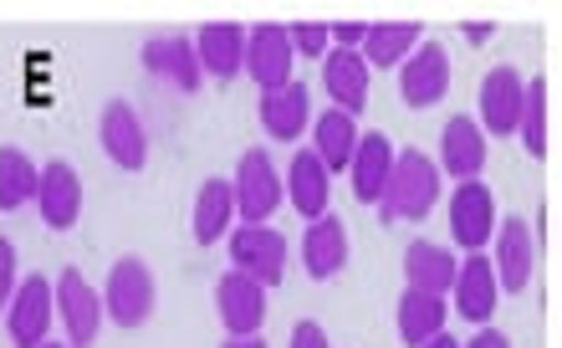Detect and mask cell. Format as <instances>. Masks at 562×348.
Here are the masks:
<instances>
[{"mask_svg": "<svg viewBox=\"0 0 562 348\" xmlns=\"http://www.w3.org/2000/svg\"><path fill=\"white\" fill-rule=\"evenodd\" d=\"M440 205V165L429 159L425 149H394V169H389V184L379 195V221H429V211Z\"/></svg>", "mask_w": 562, "mask_h": 348, "instance_id": "6da1fadb", "label": "cell"}, {"mask_svg": "<svg viewBox=\"0 0 562 348\" xmlns=\"http://www.w3.org/2000/svg\"><path fill=\"white\" fill-rule=\"evenodd\" d=\"M159 307V282L144 257H119L103 282V318L119 328H144Z\"/></svg>", "mask_w": 562, "mask_h": 348, "instance_id": "7a4b0ae2", "label": "cell"}, {"mask_svg": "<svg viewBox=\"0 0 562 348\" xmlns=\"http://www.w3.org/2000/svg\"><path fill=\"white\" fill-rule=\"evenodd\" d=\"M225 251H231V272H246L261 288H281L286 282V267H292V246L277 226H231L225 236Z\"/></svg>", "mask_w": 562, "mask_h": 348, "instance_id": "3957f363", "label": "cell"}, {"mask_svg": "<svg viewBox=\"0 0 562 348\" xmlns=\"http://www.w3.org/2000/svg\"><path fill=\"white\" fill-rule=\"evenodd\" d=\"M231 195H236V221H246V226H271V215L281 211V169L271 165L267 149L240 154L236 175H231Z\"/></svg>", "mask_w": 562, "mask_h": 348, "instance_id": "277c9868", "label": "cell"}, {"mask_svg": "<svg viewBox=\"0 0 562 348\" xmlns=\"http://www.w3.org/2000/svg\"><path fill=\"white\" fill-rule=\"evenodd\" d=\"M491 272H496V288L506 298L532 288V272H537V231L532 221L521 215H506L496 221V236H491Z\"/></svg>", "mask_w": 562, "mask_h": 348, "instance_id": "5b68a950", "label": "cell"}, {"mask_svg": "<svg viewBox=\"0 0 562 348\" xmlns=\"http://www.w3.org/2000/svg\"><path fill=\"white\" fill-rule=\"evenodd\" d=\"M445 215H450V242L471 257V251H481V246H491V236H496V221H502V211H496V195H491L486 180H460L456 190H450V205H445Z\"/></svg>", "mask_w": 562, "mask_h": 348, "instance_id": "8992f818", "label": "cell"}, {"mask_svg": "<svg viewBox=\"0 0 562 348\" xmlns=\"http://www.w3.org/2000/svg\"><path fill=\"white\" fill-rule=\"evenodd\" d=\"M52 307H57L61 328H67V348H92L103 334V298L98 288H88V277L77 267H61L57 288H52Z\"/></svg>", "mask_w": 562, "mask_h": 348, "instance_id": "52a82bcc", "label": "cell"}, {"mask_svg": "<svg viewBox=\"0 0 562 348\" xmlns=\"http://www.w3.org/2000/svg\"><path fill=\"white\" fill-rule=\"evenodd\" d=\"M240 72L256 82V92H277V88H286V82H296V52H292V42H286V26L261 21V26L246 31Z\"/></svg>", "mask_w": 562, "mask_h": 348, "instance_id": "ba28073f", "label": "cell"}, {"mask_svg": "<svg viewBox=\"0 0 562 348\" xmlns=\"http://www.w3.org/2000/svg\"><path fill=\"white\" fill-rule=\"evenodd\" d=\"M521 98H527V77L502 61V67H491L481 77V92H475V123H481V134H496V138H512L517 134V119H521Z\"/></svg>", "mask_w": 562, "mask_h": 348, "instance_id": "9c48e42d", "label": "cell"}, {"mask_svg": "<svg viewBox=\"0 0 562 348\" xmlns=\"http://www.w3.org/2000/svg\"><path fill=\"white\" fill-rule=\"evenodd\" d=\"M450 313H460L465 323H481L486 328L496 318V303H502V288H496V272H491V257L486 251H471V257L456 267V282L445 292Z\"/></svg>", "mask_w": 562, "mask_h": 348, "instance_id": "30bf717a", "label": "cell"}, {"mask_svg": "<svg viewBox=\"0 0 562 348\" xmlns=\"http://www.w3.org/2000/svg\"><path fill=\"white\" fill-rule=\"evenodd\" d=\"M450 92V52L445 42H419L400 61V98L404 108H435Z\"/></svg>", "mask_w": 562, "mask_h": 348, "instance_id": "8fae6325", "label": "cell"}, {"mask_svg": "<svg viewBox=\"0 0 562 348\" xmlns=\"http://www.w3.org/2000/svg\"><path fill=\"white\" fill-rule=\"evenodd\" d=\"M82 175H77L67 159H52V165H42V175H36V211H42V226L46 231H72L77 221H82Z\"/></svg>", "mask_w": 562, "mask_h": 348, "instance_id": "7c38bea8", "label": "cell"}, {"mask_svg": "<svg viewBox=\"0 0 562 348\" xmlns=\"http://www.w3.org/2000/svg\"><path fill=\"white\" fill-rule=\"evenodd\" d=\"M98 144H103L108 159L119 169H128V175H138V169L148 165V128L128 98H113V103L103 108V119H98Z\"/></svg>", "mask_w": 562, "mask_h": 348, "instance_id": "4fadbf2b", "label": "cell"}, {"mask_svg": "<svg viewBox=\"0 0 562 348\" xmlns=\"http://www.w3.org/2000/svg\"><path fill=\"white\" fill-rule=\"evenodd\" d=\"M52 318H57L52 282H46V277H26V282L11 292V303H5V334H11V344L42 348L46 334H52Z\"/></svg>", "mask_w": 562, "mask_h": 348, "instance_id": "5bb4252c", "label": "cell"}, {"mask_svg": "<svg viewBox=\"0 0 562 348\" xmlns=\"http://www.w3.org/2000/svg\"><path fill=\"white\" fill-rule=\"evenodd\" d=\"M215 313H221L225 338H251L267 323V288L246 272H225L215 282Z\"/></svg>", "mask_w": 562, "mask_h": 348, "instance_id": "9a60e30c", "label": "cell"}, {"mask_svg": "<svg viewBox=\"0 0 562 348\" xmlns=\"http://www.w3.org/2000/svg\"><path fill=\"white\" fill-rule=\"evenodd\" d=\"M348 257H353V242H348V226H342L338 215L327 211V215H317V221H307V231H302V272H307L312 282L342 277Z\"/></svg>", "mask_w": 562, "mask_h": 348, "instance_id": "2e32d148", "label": "cell"}, {"mask_svg": "<svg viewBox=\"0 0 562 348\" xmlns=\"http://www.w3.org/2000/svg\"><path fill=\"white\" fill-rule=\"evenodd\" d=\"M281 200H286L302 221L327 215V205H333V175H327L323 159H317L312 149L292 154V165H286V175H281Z\"/></svg>", "mask_w": 562, "mask_h": 348, "instance_id": "e0dca14e", "label": "cell"}, {"mask_svg": "<svg viewBox=\"0 0 562 348\" xmlns=\"http://www.w3.org/2000/svg\"><path fill=\"white\" fill-rule=\"evenodd\" d=\"M486 134H481V123L465 119V113H456V119H445L440 128V175H450V180H481V169H486Z\"/></svg>", "mask_w": 562, "mask_h": 348, "instance_id": "ac0fdd59", "label": "cell"}, {"mask_svg": "<svg viewBox=\"0 0 562 348\" xmlns=\"http://www.w3.org/2000/svg\"><path fill=\"white\" fill-rule=\"evenodd\" d=\"M144 67L159 77V82L179 88L184 98L205 88V72H200V61H194V42L190 36H175V31H169V36H148L144 42Z\"/></svg>", "mask_w": 562, "mask_h": 348, "instance_id": "d6986e66", "label": "cell"}, {"mask_svg": "<svg viewBox=\"0 0 562 348\" xmlns=\"http://www.w3.org/2000/svg\"><path fill=\"white\" fill-rule=\"evenodd\" d=\"M394 138L384 128H373V134H358V149L348 159V180H353V200L358 205H379L389 184V169H394Z\"/></svg>", "mask_w": 562, "mask_h": 348, "instance_id": "ffe728a7", "label": "cell"}, {"mask_svg": "<svg viewBox=\"0 0 562 348\" xmlns=\"http://www.w3.org/2000/svg\"><path fill=\"white\" fill-rule=\"evenodd\" d=\"M256 113H261V134L267 138H277V144H296L312 123L307 82H286V88H277V92H261Z\"/></svg>", "mask_w": 562, "mask_h": 348, "instance_id": "44dd1931", "label": "cell"}, {"mask_svg": "<svg viewBox=\"0 0 562 348\" xmlns=\"http://www.w3.org/2000/svg\"><path fill=\"white\" fill-rule=\"evenodd\" d=\"M194 42V61H200V72L215 77V82H231L240 77V57H246V26L236 21H210L190 36Z\"/></svg>", "mask_w": 562, "mask_h": 348, "instance_id": "7402d4cb", "label": "cell"}, {"mask_svg": "<svg viewBox=\"0 0 562 348\" xmlns=\"http://www.w3.org/2000/svg\"><path fill=\"white\" fill-rule=\"evenodd\" d=\"M369 61L358 57V52H338V46H327L323 57V88L327 98H333V108L338 113H348V119H358L363 113V103H369Z\"/></svg>", "mask_w": 562, "mask_h": 348, "instance_id": "603a6c76", "label": "cell"}, {"mask_svg": "<svg viewBox=\"0 0 562 348\" xmlns=\"http://www.w3.org/2000/svg\"><path fill=\"white\" fill-rule=\"evenodd\" d=\"M236 226V195H231V180L210 175L194 195V211H190V236L194 246H221Z\"/></svg>", "mask_w": 562, "mask_h": 348, "instance_id": "cb8c5ba5", "label": "cell"}, {"mask_svg": "<svg viewBox=\"0 0 562 348\" xmlns=\"http://www.w3.org/2000/svg\"><path fill=\"white\" fill-rule=\"evenodd\" d=\"M456 267H460V257L440 242H409L404 246V288L445 298L450 282H456Z\"/></svg>", "mask_w": 562, "mask_h": 348, "instance_id": "d4e9b609", "label": "cell"}, {"mask_svg": "<svg viewBox=\"0 0 562 348\" xmlns=\"http://www.w3.org/2000/svg\"><path fill=\"white\" fill-rule=\"evenodd\" d=\"M312 128V154L323 159L327 175H342L348 169V159H353L358 149V119H348V113H338V108H327V113H317V119L307 123Z\"/></svg>", "mask_w": 562, "mask_h": 348, "instance_id": "484cf974", "label": "cell"}, {"mask_svg": "<svg viewBox=\"0 0 562 348\" xmlns=\"http://www.w3.org/2000/svg\"><path fill=\"white\" fill-rule=\"evenodd\" d=\"M445 323H450V303H445V298H435V292L404 288L400 307H394V328H400L404 344H409V348L429 344L435 334H445Z\"/></svg>", "mask_w": 562, "mask_h": 348, "instance_id": "4316f807", "label": "cell"}, {"mask_svg": "<svg viewBox=\"0 0 562 348\" xmlns=\"http://www.w3.org/2000/svg\"><path fill=\"white\" fill-rule=\"evenodd\" d=\"M425 42V26H415V21H369V36H363V46H358V57L373 67H400L415 46Z\"/></svg>", "mask_w": 562, "mask_h": 348, "instance_id": "83f0119b", "label": "cell"}, {"mask_svg": "<svg viewBox=\"0 0 562 348\" xmlns=\"http://www.w3.org/2000/svg\"><path fill=\"white\" fill-rule=\"evenodd\" d=\"M36 175L42 165L15 144H0V211H21L36 200Z\"/></svg>", "mask_w": 562, "mask_h": 348, "instance_id": "f1b7e54d", "label": "cell"}, {"mask_svg": "<svg viewBox=\"0 0 562 348\" xmlns=\"http://www.w3.org/2000/svg\"><path fill=\"white\" fill-rule=\"evenodd\" d=\"M517 134H521V144H527L532 159H548V82H542V77H527Z\"/></svg>", "mask_w": 562, "mask_h": 348, "instance_id": "f546056e", "label": "cell"}, {"mask_svg": "<svg viewBox=\"0 0 562 348\" xmlns=\"http://www.w3.org/2000/svg\"><path fill=\"white\" fill-rule=\"evenodd\" d=\"M286 42H292V52H302V57H327V21H296V26H286Z\"/></svg>", "mask_w": 562, "mask_h": 348, "instance_id": "4dcf8cb0", "label": "cell"}, {"mask_svg": "<svg viewBox=\"0 0 562 348\" xmlns=\"http://www.w3.org/2000/svg\"><path fill=\"white\" fill-rule=\"evenodd\" d=\"M15 272H21L15 242L11 236H0V313H5V303H11V292H15Z\"/></svg>", "mask_w": 562, "mask_h": 348, "instance_id": "1f68e13d", "label": "cell"}, {"mask_svg": "<svg viewBox=\"0 0 562 348\" xmlns=\"http://www.w3.org/2000/svg\"><path fill=\"white\" fill-rule=\"evenodd\" d=\"M363 36H369V21H333V26H327V42L338 46V52H358Z\"/></svg>", "mask_w": 562, "mask_h": 348, "instance_id": "d6a6232c", "label": "cell"}, {"mask_svg": "<svg viewBox=\"0 0 562 348\" xmlns=\"http://www.w3.org/2000/svg\"><path fill=\"white\" fill-rule=\"evenodd\" d=\"M286 348H333V344H327L323 323H296L292 338H286Z\"/></svg>", "mask_w": 562, "mask_h": 348, "instance_id": "836d02e7", "label": "cell"}, {"mask_svg": "<svg viewBox=\"0 0 562 348\" xmlns=\"http://www.w3.org/2000/svg\"><path fill=\"white\" fill-rule=\"evenodd\" d=\"M460 348H512V338H506L502 328H491V323H486V328H481L471 344H460Z\"/></svg>", "mask_w": 562, "mask_h": 348, "instance_id": "e575fe53", "label": "cell"}, {"mask_svg": "<svg viewBox=\"0 0 562 348\" xmlns=\"http://www.w3.org/2000/svg\"><path fill=\"white\" fill-rule=\"evenodd\" d=\"M221 348H267V338H261V334H251V338H225Z\"/></svg>", "mask_w": 562, "mask_h": 348, "instance_id": "d590c367", "label": "cell"}, {"mask_svg": "<svg viewBox=\"0 0 562 348\" xmlns=\"http://www.w3.org/2000/svg\"><path fill=\"white\" fill-rule=\"evenodd\" d=\"M471 42H491V21H471Z\"/></svg>", "mask_w": 562, "mask_h": 348, "instance_id": "8d00e7d4", "label": "cell"}, {"mask_svg": "<svg viewBox=\"0 0 562 348\" xmlns=\"http://www.w3.org/2000/svg\"><path fill=\"white\" fill-rule=\"evenodd\" d=\"M419 348H460V344H456V338H450V334H435V338H429V344H419Z\"/></svg>", "mask_w": 562, "mask_h": 348, "instance_id": "74e56055", "label": "cell"}, {"mask_svg": "<svg viewBox=\"0 0 562 348\" xmlns=\"http://www.w3.org/2000/svg\"><path fill=\"white\" fill-rule=\"evenodd\" d=\"M42 348H67V344H52V338H46V344H42Z\"/></svg>", "mask_w": 562, "mask_h": 348, "instance_id": "f35d334b", "label": "cell"}]
</instances>
